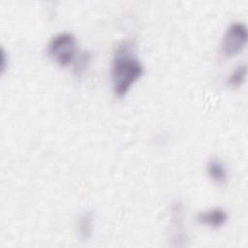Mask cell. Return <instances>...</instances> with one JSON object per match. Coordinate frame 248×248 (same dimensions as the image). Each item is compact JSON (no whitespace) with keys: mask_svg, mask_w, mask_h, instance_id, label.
I'll return each mask as SVG.
<instances>
[{"mask_svg":"<svg viewBox=\"0 0 248 248\" xmlns=\"http://www.w3.org/2000/svg\"><path fill=\"white\" fill-rule=\"evenodd\" d=\"M142 74L143 67L131 50V45L122 43L115 52L110 71L115 95L123 97Z\"/></svg>","mask_w":248,"mask_h":248,"instance_id":"1","label":"cell"},{"mask_svg":"<svg viewBox=\"0 0 248 248\" xmlns=\"http://www.w3.org/2000/svg\"><path fill=\"white\" fill-rule=\"evenodd\" d=\"M48 54L59 66L70 65L77 55V40L70 32H62L55 35L48 44Z\"/></svg>","mask_w":248,"mask_h":248,"instance_id":"2","label":"cell"},{"mask_svg":"<svg viewBox=\"0 0 248 248\" xmlns=\"http://www.w3.org/2000/svg\"><path fill=\"white\" fill-rule=\"evenodd\" d=\"M248 31L245 24L232 22L226 30L221 43V51L225 56L232 57L239 53L246 46Z\"/></svg>","mask_w":248,"mask_h":248,"instance_id":"3","label":"cell"},{"mask_svg":"<svg viewBox=\"0 0 248 248\" xmlns=\"http://www.w3.org/2000/svg\"><path fill=\"white\" fill-rule=\"evenodd\" d=\"M197 219L199 223L204 226H207L213 229H218L227 222L228 215L222 208L216 207V208L200 212L197 215Z\"/></svg>","mask_w":248,"mask_h":248,"instance_id":"4","label":"cell"},{"mask_svg":"<svg viewBox=\"0 0 248 248\" xmlns=\"http://www.w3.org/2000/svg\"><path fill=\"white\" fill-rule=\"evenodd\" d=\"M207 173L211 180H213L216 184H225L228 178V172L225 165L222 161L217 158L211 159L206 166Z\"/></svg>","mask_w":248,"mask_h":248,"instance_id":"5","label":"cell"},{"mask_svg":"<svg viewBox=\"0 0 248 248\" xmlns=\"http://www.w3.org/2000/svg\"><path fill=\"white\" fill-rule=\"evenodd\" d=\"M171 240L177 242L183 241L184 238V230H183V223H182V208L180 204H175L172 207V219H171Z\"/></svg>","mask_w":248,"mask_h":248,"instance_id":"6","label":"cell"},{"mask_svg":"<svg viewBox=\"0 0 248 248\" xmlns=\"http://www.w3.org/2000/svg\"><path fill=\"white\" fill-rule=\"evenodd\" d=\"M93 214L91 211L83 212L78 220V233L82 240H87L92 234Z\"/></svg>","mask_w":248,"mask_h":248,"instance_id":"7","label":"cell"},{"mask_svg":"<svg viewBox=\"0 0 248 248\" xmlns=\"http://www.w3.org/2000/svg\"><path fill=\"white\" fill-rule=\"evenodd\" d=\"M246 75H247V67H246V65L245 64L239 65L229 76L227 82H228V84L231 87L236 88V87L240 86L244 82V80L246 78Z\"/></svg>","mask_w":248,"mask_h":248,"instance_id":"8","label":"cell"},{"mask_svg":"<svg viewBox=\"0 0 248 248\" xmlns=\"http://www.w3.org/2000/svg\"><path fill=\"white\" fill-rule=\"evenodd\" d=\"M89 61H90V54L88 52H83L76 62V65H75L76 73L78 75H80L86 69Z\"/></svg>","mask_w":248,"mask_h":248,"instance_id":"9","label":"cell"}]
</instances>
